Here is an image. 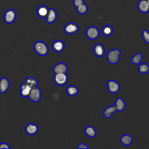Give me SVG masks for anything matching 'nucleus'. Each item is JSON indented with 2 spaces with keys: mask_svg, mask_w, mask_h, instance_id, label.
I'll return each instance as SVG.
<instances>
[{
  "mask_svg": "<svg viewBox=\"0 0 149 149\" xmlns=\"http://www.w3.org/2000/svg\"><path fill=\"white\" fill-rule=\"evenodd\" d=\"M10 87V82L6 77H2L0 79V93H5Z\"/></svg>",
  "mask_w": 149,
  "mask_h": 149,
  "instance_id": "9b49d317",
  "label": "nucleus"
},
{
  "mask_svg": "<svg viewBox=\"0 0 149 149\" xmlns=\"http://www.w3.org/2000/svg\"><path fill=\"white\" fill-rule=\"evenodd\" d=\"M31 87L24 82L20 86V94L22 97H28Z\"/></svg>",
  "mask_w": 149,
  "mask_h": 149,
  "instance_id": "2eb2a0df",
  "label": "nucleus"
},
{
  "mask_svg": "<svg viewBox=\"0 0 149 149\" xmlns=\"http://www.w3.org/2000/svg\"><path fill=\"white\" fill-rule=\"evenodd\" d=\"M86 36L90 40H94L97 39L100 35L98 29L95 26H90L86 31Z\"/></svg>",
  "mask_w": 149,
  "mask_h": 149,
  "instance_id": "423d86ee",
  "label": "nucleus"
},
{
  "mask_svg": "<svg viewBox=\"0 0 149 149\" xmlns=\"http://www.w3.org/2000/svg\"><path fill=\"white\" fill-rule=\"evenodd\" d=\"M147 3H148V7H149V0H147Z\"/></svg>",
  "mask_w": 149,
  "mask_h": 149,
  "instance_id": "2f4dec72",
  "label": "nucleus"
},
{
  "mask_svg": "<svg viewBox=\"0 0 149 149\" xmlns=\"http://www.w3.org/2000/svg\"><path fill=\"white\" fill-rule=\"evenodd\" d=\"M117 111L115 105H111L107 107L103 111L104 116L107 118H109L112 115Z\"/></svg>",
  "mask_w": 149,
  "mask_h": 149,
  "instance_id": "a211bd4d",
  "label": "nucleus"
},
{
  "mask_svg": "<svg viewBox=\"0 0 149 149\" xmlns=\"http://www.w3.org/2000/svg\"><path fill=\"white\" fill-rule=\"evenodd\" d=\"M115 105L117 111H122L126 107V103L125 101L121 98H118L115 101Z\"/></svg>",
  "mask_w": 149,
  "mask_h": 149,
  "instance_id": "412c9836",
  "label": "nucleus"
},
{
  "mask_svg": "<svg viewBox=\"0 0 149 149\" xmlns=\"http://www.w3.org/2000/svg\"><path fill=\"white\" fill-rule=\"evenodd\" d=\"M49 9V8L45 5H40L37 8V15L40 18H45L48 13Z\"/></svg>",
  "mask_w": 149,
  "mask_h": 149,
  "instance_id": "f8f14e48",
  "label": "nucleus"
},
{
  "mask_svg": "<svg viewBox=\"0 0 149 149\" xmlns=\"http://www.w3.org/2000/svg\"><path fill=\"white\" fill-rule=\"evenodd\" d=\"M138 70L140 73L145 74L149 72V65L146 63H142L139 64Z\"/></svg>",
  "mask_w": 149,
  "mask_h": 149,
  "instance_id": "bb28decb",
  "label": "nucleus"
},
{
  "mask_svg": "<svg viewBox=\"0 0 149 149\" xmlns=\"http://www.w3.org/2000/svg\"><path fill=\"white\" fill-rule=\"evenodd\" d=\"M94 54L98 57H102L104 56L105 52V48L101 44H97L94 45L93 48Z\"/></svg>",
  "mask_w": 149,
  "mask_h": 149,
  "instance_id": "dca6fc26",
  "label": "nucleus"
},
{
  "mask_svg": "<svg viewBox=\"0 0 149 149\" xmlns=\"http://www.w3.org/2000/svg\"><path fill=\"white\" fill-rule=\"evenodd\" d=\"M0 148H10V147L6 143H0Z\"/></svg>",
  "mask_w": 149,
  "mask_h": 149,
  "instance_id": "7c9ffc66",
  "label": "nucleus"
},
{
  "mask_svg": "<svg viewBox=\"0 0 149 149\" xmlns=\"http://www.w3.org/2000/svg\"><path fill=\"white\" fill-rule=\"evenodd\" d=\"M85 134L89 137H94L97 134V132L95 129L92 126H88L84 129Z\"/></svg>",
  "mask_w": 149,
  "mask_h": 149,
  "instance_id": "4be33fe9",
  "label": "nucleus"
},
{
  "mask_svg": "<svg viewBox=\"0 0 149 149\" xmlns=\"http://www.w3.org/2000/svg\"><path fill=\"white\" fill-rule=\"evenodd\" d=\"M28 97L33 102H38L41 97V91L40 88L36 86L32 87Z\"/></svg>",
  "mask_w": 149,
  "mask_h": 149,
  "instance_id": "39448f33",
  "label": "nucleus"
},
{
  "mask_svg": "<svg viewBox=\"0 0 149 149\" xmlns=\"http://www.w3.org/2000/svg\"><path fill=\"white\" fill-rule=\"evenodd\" d=\"M34 49L39 55L44 56L48 54L49 52L48 47L46 43L42 41H37L34 44Z\"/></svg>",
  "mask_w": 149,
  "mask_h": 149,
  "instance_id": "f257e3e1",
  "label": "nucleus"
},
{
  "mask_svg": "<svg viewBox=\"0 0 149 149\" xmlns=\"http://www.w3.org/2000/svg\"><path fill=\"white\" fill-rule=\"evenodd\" d=\"M24 82L26 83H27V84H29L31 88L37 86V85L38 84V81L37 80L32 76H29L28 77H27L25 80Z\"/></svg>",
  "mask_w": 149,
  "mask_h": 149,
  "instance_id": "b1692460",
  "label": "nucleus"
},
{
  "mask_svg": "<svg viewBox=\"0 0 149 149\" xmlns=\"http://www.w3.org/2000/svg\"><path fill=\"white\" fill-rule=\"evenodd\" d=\"M107 88L109 93L112 94L117 93L120 89V86L119 83L114 80H110L107 82Z\"/></svg>",
  "mask_w": 149,
  "mask_h": 149,
  "instance_id": "0eeeda50",
  "label": "nucleus"
},
{
  "mask_svg": "<svg viewBox=\"0 0 149 149\" xmlns=\"http://www.w3.org/2000/svg\"><path fill=\"white\" fill-rule=\"evenodd\" d=\"M66 91L68 95L70 97H73L79 93V88L75 86L70 85L66 88Z\"/></svg>",
  "mask_w": 149,
  "mask_h": 149,
  "instance_id": "aec40b11",
  "label": "nucleus"
},
{
  "mask_svg": "<svg viewBox=\"0 0 149 149\" xmlns=\"http://www.w3.org/2000/svg\"><path fill=\"white\" fill-rule=\"evenodd\" d=\"M77 148H79V149H88V146L84 143H80L78 145Z\"/></svg>",
  "mask_w": 149,
  "mask_h": 149,
  "instance_id": "c756f323",
  "label": "nucleus"
},
{
  "mask_svg": "<svg viewBox=\"0 0 149 149\" xmlns=\"http://www.w3.org/2000/svg\"><path fill=\"white\" fill-rule=\"evenodd\" d=\"M52 49L58 53L62 52L65 49V44L63 41L60 40H55L52 44Z\"/></svg>",
  "mask_w": 149,
  "mask_h": 149,
  "instance_id": "9d476101",
  "label": "nucleus"
},
{
  "mask_svg": "<svg viewBox=\"0 0 149 149\" xmlns=\"http://www.w3.org/2000/svg\"><path fill=\"white\" fill-rule=\"evenodd\" d=\"M57 16L58 15L56 11L54 8H50L49 9L48 13L45 17L47 22L49 24H52L54 23L57 19Z\"/></svg>",
  "mask_w": 149,
  "mask_h": 149,
  "instance_id": "ddd939ff",
  "label": "nucleus"
},
{
  "mask_svg": "<svg viewBox=\"0 0 149 149\" xmlns=\"http://www.w3.org/2000/svg\"><path fill=\"white\" fill-rule=\"evenodd\" d=\"M38 126H37V125L33 123H28L25 127L26 133L30 136H33L36 134L38 132Z\"/></svg>",
  "mask_w": 149,
  "mask_h": 149,
  "instance_id": "1a4fd4ad",
  "label": "nucleus"
},
{
  "mask_svg": "<svg viewBox=\"0 0 149 149\" xmlns=\"http://www.w3.org/2000/svg\"><path fill=\"white\" fill-rule=\"evenodd\" d=\"M54 81L59 86H65L68 81V76L66 73H60L55 74L54 76Z\"/></svg>",
  "mask_w": 149,
  "mask_h": 149,
  "instance_id": "7ed1b4c3",
  "label": "nucleus"
},
{
  "mask_svg": "<svg viewBox=\"0 0 149 149\" xmlns=\"http://www.w3.org/2000/svg\"><path fill=\"white\" fill-rule=\"evenodd\" d=\"M83 3H84V0H73V5L75 8H77V6L83 4Z\"/></svg>",
  "mask_w": 149,
  "mask_h": 149,
  "instance_id": "c85d7f7f",
  "label": "nucleus"
},
{
  "mask_svg": "<svg viewBox=\"0 0 149 149\" xmlns=\"http://www.w3.org/2000/svg\"><path fill=\"white\" fill-rule=\"evenodd\" d=\"M120 51L119 49H113L110 50L107 55V58L111 64L114 65L118 62L120 56Z\"/></svg>",
  "mask_w": 149,
  "mask_h": 149,
  "instance_id": "f03ea898",
  "label": "nucleus"
},
{
  "mask_svg": "<svg viewBox=\"0 0 149 149\" xmlns=\"http://www.w3.org/2000/svg\"><path fill=\"white\" fill-rule=\"evenodd\" d=\"M143 40L149 44V31L147 30H144L141 33Z\"/></svg>",
  "mask_w": 149,
  "mask_h": 149,
  "instance_id": "cd10ccee",
  "label": "nucleus"
},
{
  "mask_svg": "<svg viewBox=\"0 0 149 149\" xmlns=\"http://www.w3.org/2000/svg\"><path fill=\"white\" fill-rule=\"evenodd\" d=\"M68 68L67 65L63 62H60L55 65L53 68V72L54 74L60 73H66Z\"/></svg>",
  "mask_w": 149,
  "mask_h": 149,
  "instance_id": "4468645a",
  "label": "nucleus"
},
{
  "mask_svg": "<svg viewBox=\"0 0 149 149\" xmlns=\"http://www.w3.org/2000/svg\"><path fill=\"white\" fill-rule=\"evenodd\" d=\"M16 19V12L13 9H9L6 10L3 15V20L7 24H11L13 23Z\"/></svg>",
  "mask_w": 149,
  "mask_h": 149,
  "instance_id": "20e7f679",
  "label": "nucleus"
},
{
  "mask_svg": "<svg viewBox=\"0 0 149 149\" xmlns=\"http://www.w3.org/2000/svg\"><path fill=\"white\" fill-rule=\"evenodd\" d=\"M120 141L122 144L129 146L132 142V137L129 134H125L120 137Z\"/></svg>",
  "mask_w": 149,
  "mask_h": 149,
  "instance_id": "5701e85b",
  "label": "nucleus"
},
{
  "mask_svg": "<svg viewBox=\"0 0 149 149\" xmlns=\"http://www.w3.org/2000/svg\"><path fill=\"white\" fill-rule=\"evenodd\" d=\"M139 10L143 13H146L149 12V7L147 0H140L137 4Z\"/></svg>",
  "mask_w": 149,
  "mask_h": 149,
  "instance_id": "f3484780",
  "label": "nucleus"
},
{
  "mask_svg": "<svg viewBox=\"0 0 149 149\" xmlns=\"http://www.w3.org/2000/svg\"><path fill=\"white\" fill-rule=\"evenodd\" d=\"M79 28L78 25L73 22H69L67 23L63 28V30L65 33L66 34H70V35L76 33L79 31Z\"/></svg>",
  "mask_w": 149,
  "mask_h": 149,
  "instance_id": "6e6552de",
  "label": "nucleus"
},
{
  "mask_svg": "<svg viewBox=\"0 0 149 149\" xmlns=\"http://www.w3.org/2000/svg\"><path fill=\"white\" fill-rule=\"evenodd\" d=\"M113 33V27L109 24H106L102 27L101 33L104 36L109 37L111 36Z\"/></svg>",
  "mask_w": 149,
  "mask_h": 149,
  "instance_id": "6ab92c4d",
  "label": "nucleus"
},
{
  "mask_svg": "<svg viewBox=\"0 0 149 149\" xmlns=\"http://www.w3.org/2000/svg\"><path fill=\"white\" fill-rule=\"evenodd\" d=\"M77 12L80 14V15H84L85 13H86L88 12V6L84 2L83 4L80 5V6H77V8H76Z\"/></svg>",
  "mask_w": 149,
  "mask_h": 149,
  "instance_id": "393cba45",
  "label": "nucleus"
},
{
  "mask_svg": "<svg viewBox=\"0 0 149 149\" xmlns=\"http://www.w3.org/2000/svg\"><path fill=\"white\" fill-rule=\"evenodd\" d=\"M143 59V55L141 53L136 54L131 59V62L134 65H139Z\"/></svg>",
  "mask_w": 149,
  "mask_h": 149,
  "instance_id": "a878e982",
  "label": "nucleus"
}]
</instances>
